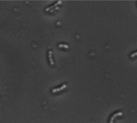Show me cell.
Wrapping results in <instances>:
<instances>
[{
    "mask_svg": "<svg viewBox=\"0 0 137 123\" xmlns=\"http://www.w3.org/2000/svg\"><path fill=\"white\" fill-rule=\"evenodd\" d=\"M135 56H137V51L136 52H134V53H132V54L130 55V58H134Z\"/></svg>",
    "mask_w": 137,
    "mask_h": 123,
    "instance_id": "obj_5",
    "label": "cell"
},
{
    "mask_svg": "<svg viewBox=\"0 0 137 123\" xmlns=\"http://www.w3.org/2000/svg\"><path fill=\"white\" fill-rule=\"evenodd\" d=\"M120 115H123V112H122V111H121V112H118V113H115L114 115H112L111 117H110V119H109V123H113V120H114L117 116H120Z\"/></svg>",
    "mask_w": 137,
    "mask_h": 123,
    "instance_id": "obj_1",
    "label": "cell"
},
{
    "mask_svg": "<svg viewBox=\"0 0 137 123\" xmlns=\"http://www.w3.org/2000/svg\"><path fill=\"white\" fill-rule=\"evenodd\" d=\"M51 54H52L51 50H49V52H48V56H49V65H50V66H54V62H53V60H52V56H51Z\"/></svg>",
    "mask_w": 137,
    "mask_h": 123,
    "instance_id": "obj_3",
    "label": "cell"
},
{
    "mask_svg": "<svg viewBox=\"0 0 137 123\" xmlns=\"http://www.w3.org/2000/svg\"><path fill=\"white\" fill-rule=\"evenodd\" d=\"M67 87V84H63L62 86H60L58 88H54V89H51V92L52 93H57L59 91H62V90H64L65 88Z\"/></svg>",
    "mask_w": 137,
    "mask_h": 123,
    "instance_id": "obj_2",
    "label": "cell"
},
{
    "mask_svg": "<svg viewBox=\"0 0 137 123\" xmlns=\"http://www.w3.org/2000/svg\"><path fill=\"white\" fill-rule=\"evenodd\" d=\"M58 47H63V48H68V45H61V44H59V45H58Z\"/></svg>",
    "mask_w": 137,
    "mask_h": 123,
    "instance_id": "obj_4",
    "label": "cell"
}]
</instances>
